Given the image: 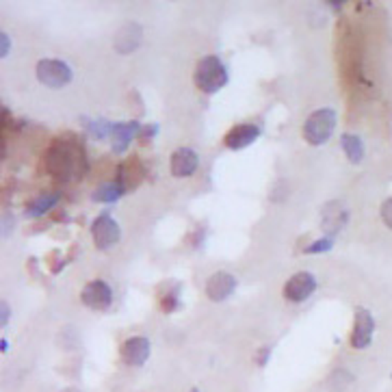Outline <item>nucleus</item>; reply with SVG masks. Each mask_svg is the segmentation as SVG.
Returning a JSON list of instances; mask_svg holds the SVG:
<instances>
[{
	"label": "nucleus",
	"instance_id": "2",
	"mask_svg": "<svg viewBox=\"0 0 392 392\" xmlns=\"http://www.w3.org/2000/svg\"><path fill=\"white\" fill-rule=\"evenodd\" d=\"M228 70L226 66L221 63L219 57L215 54H208V57L200 59L197 68H195V74H193V81H195V87L202 91V93H217L219 89H223L228 85Z\"/></svg>",
	"mask_w": 392,
	"mask_h": 392
},
{
	"label": "nucleus",
	"instance_id": "1",
	"mask_svg": "<svg viewBox=\"0 0 392 392\" xmlns=\"http://www.w3.org/2000/svg\"><path fill=\"white\" fill-rule=\"evenodd\" d=\"M46 170L61 185L78 182L87 172V156L83 145L70 137H59L57 141H52L46 152Z\"/></svg>",
	"mask_w": 392,
	"mask_h": 392
},
{
	"label": "nucleus",
	"instance_id": "27",
	"mask_svg": "<svg viewBox=\"0 0 392 392\" xmlns=\"http://www.w3.org/2000/svg\"><path fill=\"white\" fill-rule=\"evenodd\" d=\"M66 392H81V390H76V388H68Z\"/></svg>",
	"mask_w": 392,
	"mask_h": 392
},
{
	"label": "nucleus",
	"instance_id": "15",
	"mask_svg": "<svg viewBox=\"0 0 392 392\" xmlns=\"http://www.w3.org/2000/svg\"><path fill=\"white\" fill-rule=\"evenodd\" d=\"M59 200H61V193L57 191V193H43V195H39L37 200H33L29 206H26V217H41V215H46L52 206H57L59 204Z\"/></svg>",
	"mask_w": 392,
	"mask_h": 392
},
{
	"label": "nucleus",
	"instance_id": "9",
	"mask_svg": "<svg viewBox=\"0 0 392 392\" xmlns=\"http://www.w3.org/2000/svg\"><path fill=\"white\" fill-rule=\"evenodd\" d=\"M237 291V277L228 271H217L206 282V297L210 301H226Z\"/></svg>",
	"mask_w": 392,
	"mask_h": 392
},
{
	"label": "nucleus",
	"instance_id": "18",
	"mask_svg": "<svg viewBox=\"0 0 392 392\" xmlns=\"http://www.w3.org/2000/svg\"><path fill=\"white\" fill-rule=\"evenodd\" d=\"M83 124H85V128H87V133L93 137V139H104V137H110V133H113V126L115 124H110V122H106V120H83Z\"/></svg>",
	"mask_w": 392,
	"mask_h": 392
},
{
	"label": "nucleus",
	"instance_id": "4",
	"mask_svg": "<svg viewBox=\"0 0 392 392\" xmlns=\"http://www.w3.org/2000/svg\"><path fill=\"white\" fill-rule=\"evenodd\" d=\"M35 76L50 89H61L72 81V68L61 59H41L35 68Z\"/></svg>",
	"mask_w": 392,
	"mask_h": 392
},
{
	"label": "nucleus",
	"instance_id": "28",
	"mask_svg": "<svg viewBox=\"0 0 392 392\" xmlns=\"http://www.w3.org/2000/svg\"><path fill=\"white\" fill-rule=\"evenodd\" d=\"M193 392H197V390H193Z\"/></svg>",
	"mask_w": 392,
	"mask_h": 392
},
{
	"label": "nucleus",
	"instance_id": "23",
	"mask_svg": "<svg viewBox=\"0 0 392 392\" xmlns=\"http://www.w3.org/2000/svg\"><path fill=\"white\" fill-rule=\"evenodd\" d=\"M156 133H158V126H156V124H152V126H148V128H143V130H141V137H139V139H141V141H145V143H150V141L154 139V135H156Z\"/></svg>",
	"mask_w": 392,
	"mask_h": 392
},
{
	"label": "nucleus",
	"instance_id": "26",
	"mask_svg": "<svg viewBox=\"0 0 392 392\" xmlns=\"http://www.w3.org/2000/svg\"><path fill=\"white\" fill-rule=\"evenodd\" d=\"M0 345H3V347H0V349H3V354H5V351L9 349V343H7V341H3V343H0Z\"/></svg>",
	"mask_w": 392,
	"mask_h": 392
},
{
	"label": "nucleus",
	"instance_id": "8",
	"mask_svg": "<svg viewBox=\"0 0 392 392\" xmlns=\"http://www.w3.org/2000/svg\"><path fill=\"white\" fill-rule=\"evenodd\" d=\"M81 301L89 310H108V306L113 304V291L102 279H93L81 291Z\"/></svg>",
	"mask_w": 392,
	"mask_h": 392
},
{
	"label": "nucleus",
	"instance_id": "13",
	"mask_svg": "<svg viewBox=\"0 0 392 392\" xmlns=\"http://www.w3.org/2000/svg\"><path fill=\"white\" fill-rule=\"evenodd\" d=\"M260 137V128L254 126V124H239L234 128H230L226 133V139H223V143H226V148L230 150H243L247 145H252L256 139Z\"/></svg>",
	"mask_w": 392,
	"mask_h": 392
},
{
	"label": "nucleus",
	"instance_id": "7",
	"mask_svg": "<svg viewBox=\"0 0 392 392\" xmlns=\"http://www.w3.org/2000/svg\"><path fill=\"white\" fill-rule=\"evenodd\" d=\"M316 289V277L310 271H299L289 277V282L284 284V297L293 304L306 301Z\"/></svg>",
	"mask_w": 392,
	"mask_h": 392
},
{
	"label": "nucleus",
	"instance_id": "14",
	"mask_svg": "<svg viewBox=\"0 0 392 392\" xmlns=\"http://www.w3.org/2000/svg\"><path fill=\"white\" fill-rule=\"evenodd\" d=\"M141 39H143V29L137 22H128L115 35V50L120 54H130L141 46Z\"/></svg>",
	"mask_w": 392,
	"mask_h": 392
},
{
	"label": "nucleus",
	"instance_id": "22",
	"mask_svg": "<svg viewBox=\"0 0 392 392\" xmlns=\"http://www.w3.org/2000/svg\"><path fill=\"white\" fill-rule=\"evenodd\" d=\"M9 48H11V37L3 31V33H0V57H7V54H9Z\"/></svg>",
	"mask_w": 392,
	"mask_h": 392
},
{
	"label": "nucleus",
	"instance_id": "19",
	"mask_svg": "<svg viewBox=\"0 0 392 392\" xmlns=\"http://www.w3.org/2000/svg\"><path fill=\"white\" fill-rule=\"evenodd\" d=\"M351 381H354V375L349 371H345V368H336L329 375V388L334 392H343L347 386H351Z\"/></svg>",
	"mask_w": 392,
	"mask_h": 392
},
{
	"label": "nucleus",
	"instance_id": "5",
	"mask_svg": "<svg viewBox=\"0 0 392 392\" xmlns=\"http://www.w3.org/2000/svg\"><path fill=\"white\" fill-rule=\"evenodd\" d=\"M91 237H93V243L100 252H108L110 247H115L120 243L122 232H120L118 221L108 212H102L91 223Z\"/></svg>",
	"mask_w": 392,
	"mask_h": 392
},
{
	"label": "nucleus",
	"instance_id": "3",
	"mask_svg": "<svg viewBox=\"0 0 392 392\" xmlns=\"http://www.w3.org/2000/svg\"><path fill=\"white\" fill-rule=\"evenodd\" d=\"M336 128V110L334 108H316L308 115L304 124V139L310 145H323L329 141Z\"/></svg>",
	"mask_w": 392,
	"mask_h": 392
},
{
	"label": "nucleus",
	"instance_id": "20",
	"mask_svg": "<svg viewBox=\"0 0 392 392\" xmlns=\"http://www.w3.org/2000/svg\"><path fill=\"white\" fill-rule=\"evenodd\" d=\"M334 247V237H323L319 241H312L304 252L306 254H321V252H329Z\"/></svg>",
	"mask_w": 392,
	"mask_h": 392
},
{
	"label": "nucleus",
	"instance_id": "12",
	"mask_svg": "<svg viewBox=\"0 0 392 392\" xmlns=\"http://www.w3.org/2000/svg\"><path fill=\"white\" fill-rule=\"evenodd\" d=\"M141 124L139 122H122L113 126V133H110V150L115 154H124L128 150V145L133 143V139L137 135H141Z\"/></svg>",
	"mask_w": 392,
	"mask_h": 392
},
{
	"label": "nucleus",
	"instance_id": "11",
	"mask_svg": "<svg viewBox=\"0 0 392 392\" xmlns=\"http://www.w3.org/2000/svg\"><path fill=\"white\" fill-rule=\"evenodd\" d=\"M170 167H172V174L176 178H189L197 172L200 167V156L195 154V150L191 148H178L174 154H172V160H170Z\"/></svg>",
	"mask_w": 392,
	"mask_h": 392
},
{
	"label": "nucleus",
	"instance_id": "21",
	"mask_svg": "<svg viewBox=\"0 0 392 392\" xmlns=\"http://www.w3.org/2000/svg\"><path fill=\"white\" fill-rule=\"evenodd\" d=\"M381 221L386 223V228L392 230V197H388V200L381 204Z\"/></svg>",
	"mask_w": 392,
	"mask_h": 392
},
{
	"label": "nucleus",
	"instance_id": "6",
	"mask_svg": "<svg viewBox=\"0 0 392 392\" xmlns=\"http://www.w3.org/2000/svg\"><path fill=\"white\" fill-rule=\"evenodd\" d=\"M373 334H375V319H373L371 310L358 308L356 319H354V329H351V336H349L351 347L358 349V351L368 349L371 343H373Z\"/></svg>",
	"mask_w": 392,
	"mask_h": 392
},
{
	"label": "nucleus",
	"instance_id": "17",
	"mask_svg": "<svg viewBox=\"0 0 392 392\" xmlns=\"http://www.w3.org/2000/svg\"><path fill=\"white\" fill-rule=\"evenodd\" d=\"M341 145H343V152L347 154V158H349L354 165L362 163V158H364V143H362V139H360L358 135H349V133L343 135Z\"/></svg>",
	"mask_w": 392,
	"mask_h": 392
},
{
	"label": "nucleus",
	"instance_id": "25",
	"mask_svg": "<svg viewBox=\"0 0 392 392\" xmlns=\"http://www.w3.org/2000/svg\"><path fill=\"white\" fill-rule=\"evenodd\" d=\"M269 351H271V349H267V351H264V349H260V356H258V364H260V366H264V364H267Z\"/></svg>",
	"mask_w": 392,
	"mask_h": 392
},
{
	"label": "nucleus",
	"instance_id": "10",
	"mask_svg": "<svg viewBox=\"0 0 392 392\" xmlns=\"http://www.w3.org/2000/svg\"><path fill=\"white\" fill-rule=\"evenodd\" d=\"M150 354H152L150 341L143 339V336H133V339L124 341L120 347V356L126 366H143Z\"/></svg>",
	"mask_w": 392,
	"mask_h": 392
},
{
	"label": "nucleus",
	"instance_id": "24",
	"mask_svg": "<svg viewBox=\"0 0 392 392\" xmlns=\"http://www.w3.org/2000/svg\"><path fill=\"white\" fill-rule=\"evenodd\" d=\"M0 310H3V314H0V323H3V327H5L9 323V314L11 312H9V306L5 301H3V306H0Z\"/></svg>",
	"mask_w": 392,
	"mask_h": 392
},
{
	"label": "nucleus",
	"instance_id": "16",
	"mask_svg": "<svg viewBox=\"0 0 392 392\" xmlns=\"http://www.w3.org/2000/svg\"><path fill=\"white\" fill-rule=\"evenodd\" d=\"M124 193H126V187H124L122 182H108V185L98 187V189L91 193V200H93V202H102V204H113V202H118Z\"/></svg>",
	"mask_w": 392,
	"mask_h": 392
}]
</instances>
